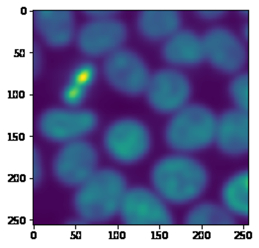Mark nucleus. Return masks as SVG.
Returning a JSON list of instances; mask_svg holds the SVG:
<instances>
[{"instance_id": "nucleus-1", "label": "nucleus", "mask_w": 259, "mask_h": 248, "mask_svg": "<svg viewBox=\"0 0 259 248\" xmlns=\"http://www.w3.org/2000/svg\"><path fill=\"white\" fill-rule=\"evenodd\" d=\"M151 182L165 202L185 205L203 195L209 183V175L199 161L179 153L163 157L153 165Z\"/></svg>"}, {"instance_id": "nucleus-2", "label": "nucleus", "mask_w": 259, "mask_h": 248, "mask_svg": "<svg viewBox=\"0 0 259 248\" xmlns=\"http://www.w3.org/2000/svg\"><path fill=\"white\" fill-rule=\"evenodd\" d=\"M125 176L113 168L97 169L73 196L75 213L87 223H104L119 214L127 191Z\"/></svg>"}, {"instance_id": "nucleus-3", "label": "nucleus", "mask_w": 259, "mask_h": 248, "mask_svg": "<svg viewBox=\"0 0 259 248\" xmlns=\"http://www.w3.org/2000/svg\"><path fill=\"white\" fill-rule=\"evenodd\" d=\"M217 117L207 106L186 104L173 113L164 129L166 145L175 152L188 154L207 149L215 141Z\"/></svg>"}, {"instance_id": "nucleus-4", "label": "nucleus", "mask_w": 259, "mask_h": 248, "mask_svg": "<svg viewBox=\"0 0 259 248\" xmlns=\"http://www.w3.org/2000/svg\"><path fill=\"white\" fill-rule=\"evenodd\" d=\"M103 146L109 157L122 165H134L151 151L149 128L135 118H121L109 125L103 135Z\"/></svg>"}, {"instance_id": "nucleus-5", "label": "nucleus", "mask_w": 259, "mask_h": 248, "mask_svg": "<svg viewBox=\"0 0 259 248\" xmlns=\"http://www.w3.org/2000/svg\"><path fill=\"white\" fill-rule=\"evenodd\" d=\"M97 125L98 116L90 109L53 107L40 115L37 129L46 140L65 144L85 137Z\"/></svg>"}, {"instance_id": "nucleus-6", "label": "nucleus", "mask_w": 259, "mask_h": 248, "mask_svg": "<svg viewBox=\"0 0 259 248\" xmlns=\"http://www.w3.org/2000/svg\"><path fill=\"white\" fill-rule=\"evenodd\" d=\"M103 74L115 91L128 97L145 94L151 76L145 60L125 48L109 54L103 63Z\"/></svg>"}, {"instance_id": "nucleus-7", "label": "nucleus", "mask_w": 259, "mask_h": 248, "mask_svg": "<svg viewBox=\"0 0 259 248\" xmlns=\"http://www.w3.org/2000/svg\"><path fill=\"white\" fill-rule=\"evenodd\" d=\"M98 153L84 140L65 143L55 155L52 171L56 180L66 187H78L97 170Z\"/></svg>"}, {"instance_id": "nucleus-8", "label": "nucleus", "mask_w": 259, "mask_h": 248, "mask_svg": "<svg viewBox=\"0 0 259 248\" xmlns=\"http://www.w3.org/2000/svg\"><path fill=\"white\" fill-rule=\"evenodd\" d=\"M119 215L129 226H168L173 223L165 201L155 191L141 186L127 189Z\"/></svg>"}, {"instance_id": "nucleus-9", "label": "nucleus", "mask_w": 259, "mask_h": 248, "mask_svg": "<svg viewBox=\"0 0 259 248\" xmlns=\"http://www.w3.org/2000/svg\"><path fill=\"white\" fill-rule=\"evenodd\" d=\"M191 83L181 71L165 68L151 75L146 91L151 108L161 114H171L184 107L190 100Z\"/></svg>"}, {"instance_id": "nucleus-10", "label": "nucleus", "mask_w": 259, "mask_h": 248, "mask_svg": "<svg viewBox=\"0 0 259 248\" xmlns=\"http://www.w3.org/2000/svg\"><path fill=\"white\" fill-rule=\"evenodd\" d=\"M127 36V27L122 21L115 18L92 20L80 28L76 44L80 52L89 57L108 56L121 48Z\"/></svg>"}, {"instance_id": "nucleus-11", "label": "nucleus", "mask_w": 259, "mask_h": 248, "mask_svg": "<svg viewBox=\"0 0 259 248\" xmlns=\"http://www.w3.org/2000/svg\"><path fill=\"white\" fill-rule=\"evenodd\" d=\"M205 59L216 70L233 74L246 62V50L242 42L229 29L216 27L206 32L202 38Z\"/></svg>"}, {"instance_id": "nucleus-12", "label": "nucleus", "mask_w": 259, "mask_h": 248, "mask_svg": "<svg viewBox=\"0 0 259 248\" xmlns=\"http://www.w3.org/2000/svg\"><path fill=\"white\" fill-rule=\"evenodd\" d=\"M219 150L230 157L245 155L249 149L248 112L238 108L225 111L217 118L215 141Z\"/></svg>"}, {"instance_id": "nucleus-13", "label": "nucleus", "mask_w": 259, "mask_h": 248, "mask_svg": "<svg viewBox=\"0 0 259 248\" xmlns=\"http://www.w3.org/2000/svg\"><path fill=\"white\" fill-rule=\"evenodd\" d=\"M34 26L45 43L54 48L67 46L75 36V18L68 10H37Z\"/></svg>"}, {"instance_id": "nucleus-14", "label": "nucleus", "mask_w": 259, "mask_h": 248, "mask_svg": "<svg viewBox=\"0 0 259 248\" xmlns=\"http://www.w3.org/2000/svg\"><path fill=\"white\" fill-rule=\"evenodd\" d=\"M161 56L176 67L197 66L205 60L202 38L193 31L179 30L164 42Z\"/></svg>"}, {"instance_id": "nucleus-15", "label": "nucleus", "mask_w": 259, "mask_h": 248, "mask_svg": "<svg viewBox=\"0 0 259 248\" xmlns=\"http://www.w3.org/2000/svg\"><path fill=\"white\" fill-rule=\"evenodd\" d=\"M182 18L175 10H146L137 19L140 35L151 41L167 40L180 30Z\"/></svg>"}, {"instance_id": "nucleus-16", "label": "nucleus", "mask_w": 259, "mask_h": 248, "mask_svg": "<svg viewBox=\"0 0 259 248\" xmlns=\"http://www.w3.org/2000/svg\"><path fill=\"white\" fill-rule=\"evenodd\" d=\"M98 70L94 63L83 61L76 64L68 75L62 90L61 98L67 107L78 108L87 100L88 92L97 78Z\"/></svg>"}, {"instance_id": "nucleus-17", "label": "nucleus", "mask_w": 259, "mask_h": 248, "mask_svg": "<svg viewBox=\"0 0 259 248\" xmlns=\"http://www.w3.org/2000/svg\"><path fill=\"white\" fill-rule=\"evenodd\" d=\"M221 198L232 214L246 218L249 215V173L244 169L232 175L223 185Z\"/></svg>"}, {"instance_id": "nucleus-18", "label": "nucleus", "mask_w": 259, "mask_h": 248, "mask_svg": "<svg viewBox=\"0 0 259 248\" xmlns=\"http://www.w3.org/2000/svg\"><path fill=\"white\" fill-rule=\"evenodd\" d=\"M184 223L189 226H231L235 225L236 221L225 207L203 202L188 211Z\"/></svg>"}, {"instance_id": "nucleus-19", "label": "nucleus", "mask_w": 259, "mask_h": 248, "mask_svg": "<svg viewBox=\"0 0 259 248\" xmlns=\"http://www.w3.org/2000/svg\"><path fill=\"white\" fill-rule=\"evenodd\" d=\"M229 94L238 109L248 112L249 109V77L248 74H239L229 86Z\"/></svg>"}, {"instance_id": "nucleus-20", "label": "nucleus", "mask_w": 259, "mask_h": 248, "mask_svg": "<svg viewBox=\"0 0 259 248\" xmlns=\"http://www.w3.org/2000/svg\"><path fill=\"white\" fill-rule=\"evenodd\" d=\"M117 11H110V10H91V11H84L88 17L92 18L93 20H103V19H110L114 18L117 14Z\"/></svg>"}, {"instance_id": "nucleus-21", "label": "nucleus", "mask_w": 259, "mask_h": 248, "mask_svg": "<svg viewBox=\"0 0 259 248\" xmlns=\"http://www.w3.org/2000/svg\"><path fill=\"white\" fill-rule=\"evenodd\" d=\"M199 17L205 20H216L219 18H222L226 15V11H220V10H206V11H198L197 12Z\"/></svg>"}]
</instances>
